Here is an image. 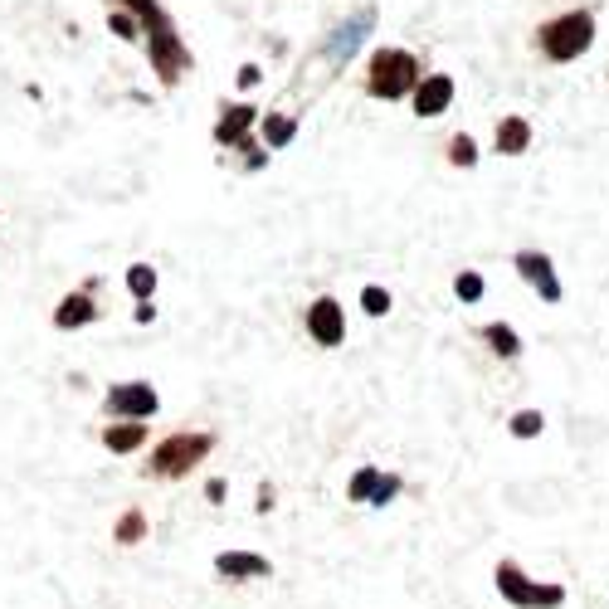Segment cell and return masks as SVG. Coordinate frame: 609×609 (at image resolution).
I'll return each mask as SVG.
<instances>
[{"mask_svg": "<svg viewBox=\"0 0 609 609\" xmlns=\"http://www.w3.org/2000/svg\"><path fill=\"white\" fill-rule=\"evenodd\" d=\"M493 585L512 609H561L566 600H571L566 585H556V580H536V575H527L512 556H502V561L493 566Z\"/></svg>", "mask_w": 609, "mask_h": 609, "instance_id": "2", "label": "cell"}, {"mask_svg": "<svg viewBox=\"0 0 609 609\" xmlns=\"http://www.w3.org/2000/svg\"><path fill=\"white\" fill-rule=\"evenodd\" d=\"M410 98H415V113L419 117H439L449 103H454V78H449V74L419 78V88L410 93Z\"/></svg>", "mask_w": 609, "mask_h": 609, "instance_id": "12", "label": "cell"}, {"mask_svg": "<svg viewBox=\"0 0 609 609\" xmlns=\"http://www.w3.org/2000/svg\"><path fill=\"white\" fill-rule=\"evenodd\" d=\"M122 10H137V20H142V35H147V49H152V64L161 83L171 88V83H181V74L191 69V54H186V44L181 35L171 30V20H166V10L156 5V0H117Z\"/></svg>", "mask_w": 609, "mask_h": 609, "instance_id": "1", "label": "cell"}, {"mask_svg": "<svg viewBox=\"0 0 609 609\" xmlns=\"http://www.w3.org/2000/svg\"><path fill=\"white\" fill-rule=\"evenodd\" d=\"M541 429H546V419L536 415V410H517V415H512V434H517V439H536Z\"/></svg>", "mask_w": 609, "mask_h": 609, "instance_id": "23", "label": "cell"}, {"mask_svg": "<svg viewBox=\"0 0 609 609\" xmlns=\"http://www.w3.org/2000/svg\"><path fill=\"white\" fill-rule=\"evenodd\" d=\"M483 342L493 346V356H502V361H517V356H522V337H517V327H512V322H493V327H483Z\"/></svg>", "mask_w": 609, "mask_h": 609, "instance_id": "17", "label": "cell"}, {"mask_svg": "<svg viewBox=\"0 0 609 609\" xmlns=\"http://www.w3.org/2000/svg\"><path fill=\"white\" fill-rule=\"evenodd\" d=\"M293 132H298V122H293V117H283V113L264 117V142H268V147H288V142H293Z\"/></svg>", "mask_w": 609, "mask_h": 609, "instance_id": "20", "label": "cell"}, {"mask_svg": "<svg viewBox=\"0 0 609 609\" xmlns=\"http://www.w3.org/2000/svg\"><path fill=\"white\" fill-rule=\"evenodd\" d=\"M113 30H117V35H122V39H142V30H137V20H127L122 10H117V15H113Z\"/></svg>", "mask_w": 609, "mask_h": 609, "instance_id": "25", "label": "cell"}, {"mask_svg": "<svg viewBox=\"0 0 609 609\" xmlns=\"http://www.w3.org/2000/svg\"><path fill=\"white\" fill-rule=\"evenodd\" d=\"M103 444L113 454H137L147 444V419H117V424H108L103 429Z\"/></svg>", "mask_w": 609, "mask_h": 609, "instance_id": "14", "label": "cell"}, {"mask_svg": "<svg viewBox=\"0 0 609 609\" xmlns=\"http://www.w3.org/2000/svg\"><path fill=\"white\" fill-rule=\"evenodd\" d=\"M454 293H458V303H478V298H483V273H473V268H468V273H458Z\"/></svg>", "mask_w": 609, "mask_h": 609, "instance_id": "21", "label": "cell"}, {"mask_svg": "<svg viewBox=\"0 0 609 609\" xmlns=\"http://www.w3.org/2000/svg\"><path fill=\"white\" fill-rule=\"evenodd\" d=\"M361 307H366L371 317H385V312H390V293H385V288H366V293H361Z\"/></svg>", "mask_w": 609, "mask_h": 609, "instance_id": "24", "label": "cell"}, {"mask_svg": "<svg viewBox=\"0 0 609 609\" xmlns=\"http://www.w3.org/2000/svg\"><path fill=\"white\" fill-rule=\"evenodd\" d=\"M493 147L502 156H522L527 147H532V122H527V117H517V113H507L502 122H497Z\"/></svg>", "mask_w": 609, "mask_h": 609, "instance_id": "13", "label": "cell"}, {"mask_svg": "<svg viewBox=\"0 0 609 609\" xmlns=\"http://www.w3.org/2000/svg\"><path fill=\"white\" fill-rule=\"evenodd\" d=\"M113 536H117V541H122V546H137V541L147 536V517H142V507H127V512L117 517Z\"/></svg>", "mask_w": 609, "mask_h": 609, "instance_id": "18", "label": "cell"}, {"mask_svg": "<svg viewBox=\"0 0 609 609\" xmlns=\"http://www.w3.org/2000/svg\"><path fill=\"white\" fill-rule=\"evenodd\" d=\"M215 575L220 580H264V575H273V566L259 551H220L215 556Z\"/></svg>", "mask_w": 609, "mask_h": 609, "instance_id": "10", "label": "cell"}, {"mask_svg": "<svg viewBox=\"0 0 609 609\" xmlns=\"http://www.w3.org/2000/svg\"><path fill=\"white\" fill-rule=\"evenodd\" d=\"M400 488H405V483H400L395 473H381V468H356V473H351V483H346V497H351V502H376V507H385Z\"/></svg>", "mask_w": 609, "mask_h": 609, "instance_id": "9", "label": "cell"}, {"mask_svg": "<svg viewBox=\"0 0 609 609\" xmlns=\"http://www.w3.org/2000/svg\"><path fill=\"white\" fill-rule=\"evenodd\" d=\"M127 288H132L137 303H147V298L156 293V268L152 264H132L127 268Z\"/></svg>", "mask_w": 609, "mask_h": 609, "instance_id": "19", "label": "cell"}, {"mask_svg": "<svg viewBox=\"0 0 609 609\" xmlns=\"http://www.w3.org/2000/svg\"><path fill=\"white\" fill-rule=\"evenodd\" d=\"M254 83H259V69H254V64H244V69H239V88H254Z\"/></svg>", "mask_w": 609, "mask_h": 609, "instance_id": "27", "label": "cell"}, {"mask_svg": "<svg viewBox=\"0 0 609 609\" xmlns=\"http://www.w3.org/2000/svg\"><path fill=\"white\" fill-rule=\"evenodd\" d=\"M371 25H376V10H361V15H351V20L342 25V35H332V44H327V49H332L337 59H346V54H351V49L366 39V30H371Z\"/></svg>", "mask_w": 609, "mask_h": 609, "instance_id": "15", "label": "cell"}, {"mask_svg": "<svg viewBox=\"0 0 609 609\" xmlns=\"http://www.w3.org/2000/svg\"><path fill=\"white\" fill-rule=\"evenodd\" d=\"M93 317H98V303L88 293H74V298H64V303L54 307V322L59 327H88Z\"/></svg>", "mask_w": 609, "mask_h": 609, "instance_id": "16", "label": "cell"}, {"mask_svg": "<svg viewBox=\"0 0 609 609\" xmlns=\"http://www.w3.org/2000/svg\"><path fill=\"white\" fill-rule=\"evenodd\" d=\"M254 122H259V108H249V103H229L225 113H220V122H215V142H220V147H244Z\"/></svg>", "mask_w": 609, "mask_h": 609, "instance_id": "11", "label": "cell"}, {"mask_svg": "<svg viewBox=\"0 0 609 609\" xmlns=\"http://www.w3.org/2000/svg\"><path fill=\"white\" fill-rule=\"evenodd\" d=\"M449 161H454V166H463V171L478 161V147H473V137H468V132H458L454 142H449Z\"/></svg>", "mask_w": 609, "mask_h": 609, "instance_id": "22", "label": "cell"}, {"mask_svg": "<svg viewBox=\"0 0 609 609\" xmlns=\"http://www.w3.org/2000/svg\"><path fill=\"white\" fill-rule=\"evenodd\" d=\"M307 337L317 346H342L346 337V312L337 298H317L307 307Z\"/></svg>", "mask_w": 609, "mask_h": 609, "instance_id": "8", "label": "cell"}, {"mask_svg": "<svg viewBox=\"0 0 609 609\" xmlns=\"http://www.w3.org/2000/svg\"><path fill=\"white\" fill-rule=\"evenodd\" d=\"M225 478H215V483H205V497H210V502H225Z\"/></svg>", "mask_w": 609, "mask_h": 609, "instance_id": "26", "label": "cell"}, {"mask_svg": "<svg viewBox=\"0 0 609 609\" xmlns=\"http://www.w3.org/2000/svg\"><path fill=\"white\" fill-rule=\"evenodd\" d=\"M103 405H108L113 419H152L161 400H156V390L147 381H127V385H113Z\"/></svg>", "mask_w": 609, "mask_h": 609, "instance_id": "7", "label": "cell"}, {"mask_svg": "<svg viewBox=\"0 0 609 609\" xmlns=\"http://www.w3.org/2000/svg\"><path fill=\"white\" fill-rule=\"evenodd\" d=\"M419 59L410 49H376L366 64V93L371 98H410L419 88Z\"/></svg>", "mask_w": 609, "mask_h": 609, "instance_id": "4", "label": "cell"}, {"mask_svg": "<svg viewBox=\"0 0 609 609\" xmlns=\"http://www.w3.org/2000/svg\"><path fill=\"white\" fill-rule=\"evenodd\" d=\"M210 449H215V434H171L152 449L147 473L152 478H186L200 468V458H210Z\"/></svg>", "mask_w": 609, "mask_h": 609, "instance_id": "5", "label": "cell"}, {"mask_svg": "<svg viewBox=\"0 0 609 609\" xmlns=\"http://www.w3.org/2000/svg\"><path fill=\"white\" fill-rule=\"evenodd\" d=\"M517 278L532 288L541 303H561V273L551 264V254H541V249H517Z\"/></svg>", "mask_w": 609, "mask_h": 609, "instance_id": "6", "label": "cell"}, {"mask_svg": "<svg viewBox=\"0 0 609 609\" xmlns=\"http://www.w3.org/2000/svg\"><path fill=\"white\" fill-rule=\"evenodd\" d=\"M590 44H595V15H590V10L551 15V20L536 30V49H541V59H551V64H571V59H580Z\"/></svg>", "mask_w": 609, "mask_h": 609, "instance_id": "3", "label": "cell"}]
</instances>
